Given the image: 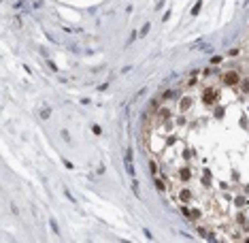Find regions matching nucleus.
Returning a JSON list of instances; mask_svg holds the SVG:
<instances>
[{
  "instance_id": "obj_1",
  "label": "nucleus",
  "mask_w": 249,
  "mask_h": 243,
  "mask_svg": "<svg viewBox=\"0 0 249 243\" xmlns=\"http://www.w3.org/2000/svg\"><path fill=\"white\" fill-rule=\"evenodd\" d=\"M224 83H228V85H237V83H238V75L234 73V71L226 73V75H224Z\"/></svg>"
},
{
  "instance_id": "obj_2",
  "label": "nucleus",
  "mask_w": 249,
  "mask_h": 243,
  "mask_svg": "<svg viewBox=\"0 0 249 243\" xmlns=\"http://www.w3.org/2000/svg\"><path fill=\"white\" fill-rule=\"evenodd\" d=\"M213 98H215V92H213V90H207V94H204V102H209V105H211V102H213Z\"/></svg>"
},
{
  "instance_id": "obj_3",
  "label": "nucleus",
  "mask_w": 249,
  "mask_h": 243,
  "mask_svg": "<svg viewBox=\"0 0 249 243\" xmlns=\"http://www.w3.org/2000/svg\"><path fill=\"white\" fill-rule=\"evenodd\" d=\"M190 105H192V102H190V98H183V100H181V109H183V111H185V109H190Z\"/></svg>"
},
{
  "instance_id": "obj_4",
  "label": "nucleus",
  "mask_w": 249,
  "mask_h": 243,
  "mask_svg": "<svg viewBox=\"0 0 249 243\" xmlns=\"http://www.w3.org/2000/svg\"><path fill=\"white\" fill-rule=\"evenodd\" d=\"M132 190H134V194L141 198V190H139V183H136V181H132Z\"/></svg>"
},
{
  "instance_id": "obj_5",
  "label": "nucleus",
  "mask_w": 249,
  "mask_h": 243,
  "mask_svg": "<svg viewBox=\"0 0 249 243\" xmlns=\"http://www.w3.org/2000/svg\"><path fill=\"white\" fill-rule=\"evenodd\" d=\"M200 7H202V0H198V2H196V7H194V11H192V15H198Z\"/></svg>"
},
{
  "instance_id": "obj_6",
  "label": "nucleus",
  "mask_w": 249,
  "mask_h": 243,
  "mask_svg": "<svg viewBox=\"0 0 249 243\" xmlns=\"http://www.w3.org/2000/svg\"><path fill=\"white\" fill-rule=\"evenodd\" d=\"M49 113H51V109H47V107H45V109L41 111V117H43V120H47V117H49Z\"/></svg>"
},
{
  "instance_id": "obj_7",
  "label": "nucleus",
  "mask_w": 249,
  "mask_h": 243,
  "mask_svg": "<svg viewBox=\"0 0 249 243\" xmlns=\"http://www.w3.org/2000/svg\"><path fill=\"white\" fill-rule=\"evenodd\" d=\"M241 87H243V92H249V79H245V81H241Z\"/></svg>"
},
{
  "instance_id": "obj_8",
  "label": "nucleus",
  "mask_w": 249,
  "mask_h": 243,
  "mask_svg": "<svg viewBox=\"0 0 249 243\" xmlns=\"http://www.w3.org/2000/svg\"><path fill=\"white\" fill-rule=\"evenodd\" d=\"M181 198H183V201H188V198H190V192H185V190H183V192H181Z\"/></svg>"
},
{
  "instance_id": "obj_9",
  "label": "nucleus",
  "mask_w": 249,
  "mask_h": 243,
  "mask_svg": "<svg viewBox=\"0 0 249 243\" xmlns=\"http://www.w3.org/2000/svg\"><path fill=\"white\" fill-rule=\"evenodd\" d=\"M149 169H151V173H155V171H158V166H155V162H149Z\"/></svg>"
}]
</instances>
